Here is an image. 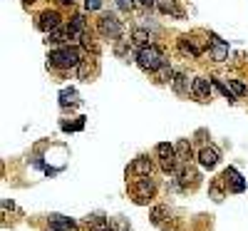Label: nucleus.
<instances>
[{"label": "nucleus", "instance_id": "obj_3", "mask_svg": "<svg viewBox=\"0 0 248 231\" xmlns=\"http://www.w3.org/2000/svg\"><path fill=\"white\" fill-rule=\"evenodd\" d=\"M97 28H99V35L107 37V40H119L122 37V23L109 13L97 20Z\"/></svg>", "mask_w": 248, "mask_h": 231}, {"label": "nucleus", "instance_id": "obj_8", "mask_svg": "<svg viewBox=\"0 0 248 231\" xmlns=\"http://www.w3.org/2000/svg\"><path fill=\"white\" fill-rule=\"evenodd\" d=\"M209 48H211V57H214L216 62H223L226 57H229V43H226V40H221L218 35H211Z\"/></svg>", "mask_w": 248, "mask_h": 231}, {"label": "nucleus", "instance_id": "obj_17", "mask_svg": "<svg viewBox=\"0 0 248 231\" xmlns=\"http://www.w3.org/2000/svg\"><path fill=\"white\" fill-rule=\"evenodd\" d=\"M132 40H134V45H139V48H144V45H149V33L147 30H141V28H137L134 33H132Z\"/></svg>", "mask_w": 248, "mask_h": 231}, {"label": "nucleus", "instance_id": "obj_21", "mask_svg": "<svg viewBox=\"0 0 248 231\" xmlns=\"http://www.w3.org/2000/svg\"><path fill=\"white\" fill-rule=\"evenodd\" d=\"M211 197H214V201H221V199H223V194H221V182H214V184H211Z\"/></svg>", "mask_w": 248, "mask_h": 231}, {"label": "nucleus", "instance_id": "obj_19", "mask_svg": "<svg viewBox=\"0 0 248 231\" xmlns=\"http://www.w3.org/2000/svg\"><path fill=\"white\" fill-rule=\"evenodd\" d=\"M229 87H231V92H233L236 97H243V95H248V87L243 85V82H238V80H229Z\"/></svg>", "mask_w": 248, "mask_h": 231}, {"label": "nucleus", "instance_id": "obj_5", "mask_svg": "<svg viewBox=\"0 0 248 231\" xmlns=\"http://www.w3.org/2000/svg\"><path fill=\"white\" fill-rule=\"evenodd\" d=\"M85 33H79V30H75L72 25H65V28H57V30H52V33H47V43H52V45H62V43H67V40H72V37H82Z\"/></svg>", "mask_w": 248, "mask_h": 231}, {"label": "nucleus", "instance_id": "obj_13", "mask_svg": "<svg viewBox=\"0 0 248 231\" xmlns=\"http://www.w3.org/2000/svg\"><path fill=\"white\" fill-rule=\"evenodd\" d=\"M87 226H90V231H112V224H109V219H105L102 214H97V216H90V219H87Z\"/></svg>", "mask_w": 248, "mask_h": 231}, {"label": "nucleus", "instance_id": "obj_2", "mask_svg": "<svg viewBox=\"0 0 248 231\" xmlns=\"http://www.w3.org/2000/svg\"><path fill=\"white\" fill-rule=\"evenodd\" d=\"M50 67H60V70H70L79 65V52L75 48H62V50H52L50 52Z\"/></svg>", "mask_w": 248, "mask_h": 231}, {"label": "nucleus", "instance_id": "obj_22", "mask_svg": "<svg viewBox=\"0 0 248 231\" xmlns=\"http://www.w3.org/2000/svg\"><path fill=\"white\" fill-rule=\"evenodd\" d=\"M109 224H112V231H129V226L122 219H109Z\"/></svg>", "mask_w": 248, "mask_h": 231}, {"label": "nucleus", "instance_id": "obj_14", "mask_svg": "<svg viewBox=\"0 0 248 231\" xmlns=\"http://www.w3.org/2000/svg\"><path fill=\"white\" fill-rule=\"evenodd\" d=\"M152 169H154V166H152V159H147V157H139V159L132 164V172H134V174H141V177H149Z\"/></svg>", "mask_w": 248, "mask_h": 231}, {"label": "nucleus", "instance_id": "obj_18", "mask_svg": "<svg viewBox=\"0 0 248 231\" xmlns=\"http://www.w3.org/2000/svg\"><path fill=\"white\" fill-rule=\"evenodd\" d=\"M179 50H181L184 55H189V57H196L194 45H191V37H181V40H179Z\"/></svg>", "mask_w": 248, "mask_h": 231}, {"label": "nucleus", "instance_id": "obj_25", "mask_svg": "<svg viewBox=\"0 0 248 231\" xmlns=\"http://www.w3.org/2000/svg\"><path fill=\"white\" fill-rule=\"evenodd\" d=\"M139 5H144V8H154L156 5V0H137Z\"/></svg>", "mask_w": 248, "mask_h": 231}, {"label": "nucleus", "instance_id": "obj_20", "mask_svg": "<svg viewBox=\"0 0 248 231\" xmlns=\"http://www.w3.org/2000/svg\"><path fill=\"white\" fill-rule=\"evenodd\" d=\"M164 216H167V209H164V206H156L154 212H152V219H154V224H161V221H164Z\"/></svg>", "mask_w": 248, "mask_h": 231}, {"label": "nucleus", "instance_id": "obj_7", "mask_svg": "<svg viewBox=\"0 0 248 231\" xmlns=\"http://www.w3.org/2000/svg\"><path fill=\"white\" fill-rule=\"evenodd\" d=\"M152 194H154V182L149 177H141V179L134 182V197H137V201H147Z\"/></svg>", "mask_w": 248, "mask_h": 231}, {"label": "nucleus", "instance_id": "obj_10", "mask_svg": "<svg viewBox=\"0 0 248 231\" xmlns=\"http://www.w3.org/2000/svg\"><path fill=\"white\" fill-rule=\"evenodd\" d=\"M223 179H226V184H231V192H236V194H241L243 189H246V182H243V177L233 169V166H229V169L223 172Z\"/></svg>", "mask_w": 248, "mask_h": 231}, {"label": "nucleus", "instance_id": "obj_23", "mask_svg": "<svg viewBox=\"0 0 248 231\" xmlns=\"http://www.w3.org/2000/svg\"><path fill=\"white\" fill-rule=\"evenodd\" d=\"M117 8L124 10V13H129V10L134 8V0H117Z\"/></svg>", "mask_w": 248, "mask_h": 231}, {"label": "nucleus", "instance_id": "obj_27", "mask_svg": "<svg viewBox=\"0 0 248 231\" xmlns=\"http://www.w3.org/2000/svg\"><path fill=\"white\" fill-rule=\"evenodd\" d=\"M23 3H25V5H32V3H35V0H23Z\"/></svg>", "mask_w": 248, "mask_h": 231}, {"label": "nucleus", "instance_id": "obj_9", "mask_svg": "<svg viewBox=\"0 0 248 231\" xmlns=\"http://www.w3.org/2000/svg\"><path fill=\"white\" fill-rule=\"evenodd\" d=\"M191 92H194L201 102L211 99V85H209V80H206V77H196V80L191 82Z\"/></svg>", "mask_w": 248, "mask_h": 231}, {"label": "nucleus", "instance_id": "obj_1", "mask_svg": "<svg viewBox=\"0 0 248 231\" xmlns=\"http://www.w3.org/2000/svg\"><path fill=\"white\" fill-rule=\"evenodd\" d=\"M137 62H139V67L141 70H147V72H156L161 70L164 65H167V57H164L161 48L156 45H144L137 55Z\"/></svg>", "mask_w": 248, "mask_h": 231}, {"label": "nucleus", "instance_id": "obj_6", "mask_svg": "<svg viewBox=\"0 0 248 231\" xmlns=\"http://www.w3.org/2000/svg\"><path fill=\"white\" fill-rule=\"evenodd\" d=\"M60 13H55V10H45L43 15L37 17V28L43 30V33H52V30H57L60 28Z\"/></svg>", "mask_w": 248, "mask_h": 231}, {"label": "nucleus", "instance_id": "obj_4", "mask_svg": "<svg viewBox=\"0 0 248 231\" xmlns=\"http://www.w3.org/2000/svg\"><path fill=\"white\" fill-rule=\"evenodd\" d=\"M156 154H159V162H161V169L167 172V174H171V172L176 169V162H179L176 149H174L171 144L161 142V144H156Z\"/></svg>", "mask_w": 248, "mask_h": 231}, {"label": "nucleus", "instance_id": "obj_15", "mask_svg": "<svg viewBox=\"0 0 248 231\" xmlns=\"http://www.w3.org/2000/svg\"><path fill=\"white\" fill-rule=\"evenodd\" d=\"M171 85H174L176 95H186V92H189V77H186L184 72H176L174 80H171Z\"/></svg>", "mask_w": 248, "mask_h": 231}, {"label": "nucleus", "instance_id": "obj_16", "mask_svg": "<svg viewBox=\"0 0 248 231\" xmlns=\"http://www.w3.org/2000/svg\"><path fill=\"white\" fill-rule=\"evenodd\" d=\"M176 157H179L181 164H186V162L191 159V144L186 142V139H181V142L176 144Z\"/></svg>", "mask_w": 248, "mask_h": 231}, {"label": "nucleus", "instance_id": "obj_12", "mask_svg": "<svg viewBox=\"0 0 248 231\" xmlns=\"http://www.w3.org/2000/svg\"><path fill=\"white\" fill-rule=\"evenodd\" d=\"M156 8L167 15H176V17H184V10L179 8L176 0H156Z\"/></svg>", "mask_w": 248, "mask_h": 231}, {"label": "nucleus", "instance_id": "obj_11", "mask_svg": "<svg viewBox=\"0 0 248 231\" xmlns=\"http://www.w3.org/2000/svg\"><path fill=\"white\" fill-rule=\"evenodd\" d=\"M199 162H201V166L214 169V166L218 164V149H216V147H203L201 154H199Z\"/></svg>", "mask_w": 248, "mask_h": 231}, {"label": "nucleus", "instance_id": "obj_26", "mask_svg": "<svg viewBox=\"0 0 248 231\" xmlns=\"http://www.w3.org/2000/svg\"><path fill=\"white\" fill-rule=\"evenodd\" d=\"M60 3H65V5H72V3H75V0H60Z\"/></svg>", "mask_w": 248, "mask_h": 231}, {"label": "nucleus", "instance_id": "obj_24", "mask_svg": "<svg viewBox=\"0 0 248 231\" xmlns=\"http://www.w3.org/2000/svg\"><path fill=\"white\" fill-rule=\"evenodd\" d=\"M85 8L87 10H99L102 8V0H85Z\"/></svg>", "mask_w": 248, "mask_h": 231}]
</instances>
